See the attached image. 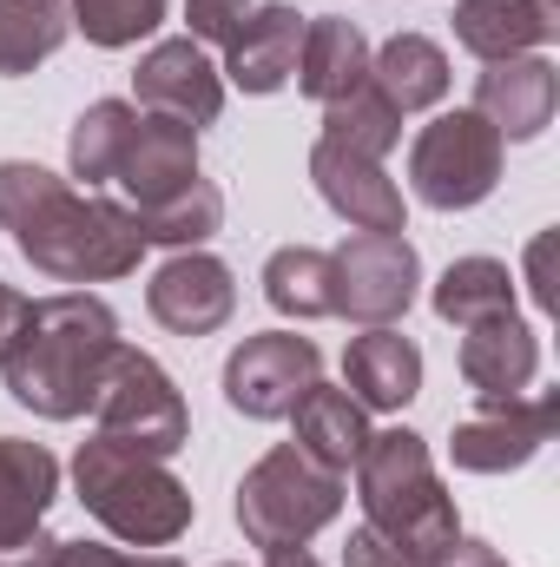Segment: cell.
Wrapping results in <instances>:
<instances>
[{"label":"cell","instance_id":"obj_8","mask_svg":"<svg viewBox=\"0 0 560 567\" xmlns=\"http://www.w3.org/2000/svg\"><path fill=\"white\" fill-rule=\"evenodd\" d=\"M323 383V357L310 337L297 330H265V337H245L225 363V403L251 423H283L310 390Z\"/></svg>","mask_w":560,"mask_h":567},{"label":"cell","instance_id":"obj_18","mask_svg":"<svg viewBox=\"0 0 560 567\" xmlns=\"http://www.w3.org/2000/svg\"><path fill=\"white\" fill-rule=\"evenodd\" d=\"M60 495V462L40 442L0 435V555L40 548V522Z\"/></svg>","mask_w":560,"mask_h":567},{"label":"cell","instance_id":"obj_23","mask_svg":"<svg viewBox=\"0 0 560 567\" xmlns=\"http://www.w3.org/2000/svg\"><path fill=\"white\" fill-rule=\"evenodd\" d=\"M370 86L396 106V113H422L448 93V53L428 33H396L383 53H370Z\"/></svg>","mask_w":560,"mask_h":567},{"label":"cell","instance_id":"obj_19","mask_svg":"<svg viewBox=\"0 0 560 567\" xmlns=\"http://www.w3.org/2000/svg\"><path fill=\"white\" fill-rule=\"evenodd\" d=\"M343 390L363 410H403L422 390V350L416 337H403L396 323H376L363 337H350L343 350Z\"/></svg>","mask_w":560,"mask_h":567},{"label":"cell","instance_id":"obj_29","mask_svg":"<svg viewBox=\"0 0 560 567\" xmlns=\"http://www.w3.org/2000/svg\"><path fill=\"white\" fill-rule=\"evenodd\" d=\"M323 140L356 145V152H370V158H390V152L403 145V113H396L376 86H363V93H350L343 106H323Z\"/></svg>","mask_w":560,"mask_h":567},{"label":"cell","instance_id":"obj_10","mask_svg":"<svg viewBox=\"0 0 560 567\" xmlns=\"http://www.w3.org/2000/svg\"><path fill=\"white\" fill-rule=\"evenodd\" d=\"M560 423V396L541 390V396H508V403H481L475 416L455 423V468L468 475H508V468H528L548 442H554Z\"/></svg>","mask_w":560,"mask_h":567},{"label":"cell","instance_id":"obj_7","mask_svg":"<svg viewBox=\"0 0 560 567\" xmlns=\"http://www.w3.org/2000/svg\"><path fill=\"white\" fill-rule=\"evenodd\" d=\"M93 416H100V435L106 442H126V449H145V455H178L185 435H191V416H185V396L178 383L165 377L158 357H145L133 343L113 350L106 377H100V396H93Z\"/></svg>","mask_w":560,"mask_h":567},{"label":"cell","instance_id":"obj_28","mask_svg":"<svg viewBox=\"0 0 560 567\" xmlns=\"http://www.w3.org/2000/svg\"><path fill=\"white\" fill-rule=\"evenodd\" d=\"M139 225L145 245H172V251H198L218 225H225V192L211 185V178H198L191 192H178L172 205H158V212H145L133 218Z\"/></svg>","mask_w":560,"mask_h":567},{"label":"cell","instance_id":"obj_11","mask_svg":"<svg viewBox=\"0 0 560 567\" xmlns=\"http://www.w3.org/2000/svg\"><path fill=\"white\" fill-rule=\"evenodd\" d=\"M205 172H198V133L185 120H165V113H139L133 140L113 165V185L126 192V218H145L158 205H172L178 192H191Z\"/></svg>","mask_w":560,"mask_h":567},{"label":"cell","instance_id":"obj_2","mask_svg":"<svg viewBox=\"0 0 560 567\" xmlns=\"http://www.w3.org/2000/svg\"><path fill=\"white\" fill-rule=\"evenodd\" d=\"M120 350V317L86 290L20 297L13 330L0 343V383L20 410L46 423H73L93 410L100 377Z\"/></svg>","mask_w":560,"mask_h":567},{"label":"cell","instance_id":"obj_21","mask_svg":"<svg viewBox=\"0 0 560 567\" xmlns=\"http://www.w3.org/2000/svg\"><path fill=\"white\" fill-rule=\"evenodd\" d=\"M370 86V40L356 20H310L303 27V53H297V93L317 106H343L350 93Z\"/></svg>","mask_w":560,"mask_h":567},{"label":"cell","instance_id":"obj_37","mask_svg":"<svg viewBox=\"0 0 560 567\" xmlns=\"http://www.w3.org/2000/svg\"><path fill=\"white\" fill-rule=\"evenodd\" d=\"M13 310H20V297H13V284H0V343H7V330H13Z\"/></svg>","mask_w":560,"mask_h":567},{"label":"cell","instance_id":"obj_25","mask_svg":"<svg viewBox=\"0 0 560 567\" xmlns=\"http://www.w3.org/2000/svg\"><path fill=\"white\" fill-rule=\"evenodd\" d=\"M73 33L66 0H0V80L46 66Z\"/></svg>","mask_w":560,"mask_h":567},{"label":"cell","instance_id":"obj_39","mask_svg":"<svg viewBox=\"0 0 560 567\" xmlns=\"http://www.w3.org/2000/svg\"><path fill=\"white\" fill-rule=\"evenodd\" d=\"M218 567H238V561H218Z\"/></svg>","mask_w":560,"mask_h":567},{"label":"cell","instance_id":"obj_30","mask_svg":"<svg viewBox=\"0 0 560 567\" xmlns=\"http://www.w3.org/2000/svg\"><path fill=\"white\" fill-rule=\"evenodd\" d=\"M66 13L93 47H133L165 20V0H73Z\"/></svg>","mask_w":560,"mask_h":567},{"label":"cell","instance_id":"obj_1","mask_svg":"<svg viewBox=\"0 0 560 567\" xmlns=\"http://www.w3.org/2000/svg\"><path fill=\"white\" fill-rule=\"evenodd\" d=\"M0 231L20 245V258L53 284H106L139 271L145 238L126 205L73 192L46 165L7 158L0 165Z\"/></svg>","mask_w":560,"mask_h":567},{"label":"cell","instance_id":"obj_12","mask_svg":"<svg viewBox=\"0 0 560 567\" xmlns=\"http://www.w3.org/2000/svg\"><path fill=\"white\" fill-rule=\"evenodd\" d=\"M145 310H152V323H165L172 337H211V330L231 323L238 284H231V271H225L211 251H178V258H165V265L152 271Z\"/></svg>","mask_w":560,"mask_h":567},{"label":"cell","instance_id":"obj_35","mask_svg":"<svg viewBox=\"0 0 560 567\" xmlns=\"http://www.w3.org/2000/svg\"><path fill=\"white\" fill-rule=\"evenodd\" d=\"M548 271H554V231H541V238L528 245V290H535L541 303H554V284H548Z\"/></svg>","mask_w":560,"mask_h":567},{"label":"cell","instance_id":"obj_32","mask_svg":"<svg viewBox=\"0 0 560 567\" xmlns=\"http://www.w3.org/2000/svg\"><path fill=\"white\" fill-rule=\"evenodd\" d=\"M251 7H258V0H185L191 40H198V47H205V40H211V47H225V40L245 27V13H251Z\"/></svg>","mask_w":560,"mask_h":567},{"label":"cell","instance_id":"obj_20","mask_svg":"<svg viewBox=\"0 0 560 567\" xmlns=\"http://www.w3.org/2000/svg\"><path fill=\"white\" fill-rule=\"evenodd\" d=\"M448 20H455V40L488 66V60L548 47L560 33V0H462Z\"/></svg>","mask_w":560,"mask_h":567},{"label":"cell","instance_id":"obj_15","mask_svg":"<svg viewBox=\"0 0 560 567\" xmlns=\"http://www.w3.org/2000/svg\"><path fill=\"white\" fill-rule=\"evenodd\" d=\"M560 106V73L541 53H515V60H488V73L475 80V113L501 133V140H535L554 126Z\"/></svg>","mask_w":560,"mask_h":567},{"label":"cell","instance_id":"obj_14","mask_svg":"<svg viewBox=\"0 0 560 567\" xmlns=\"http://www.w3.org/2000/svg\"><path fill=\"white\" fill-rule=\"evenodd\" d=\"M310 178H317L323 205H330L336 218H350L356 231H403V185L383 172V158H370V152H356V145L317 140Z\"/></svg>","mask_w":560,"mask_h":567},{"label":"cell","instance_id":"obj_16","mask_svg":"<svg viewBox=\"0 0 560 567\" xmlns=\"http://www.w3.org/2000/svg\"><path fill=\"white\" fill-rule=\"evenodd\" d=\"M303 13L290 7V0H265V7H251L245 13V27L225 40V73H231V86H245V93H278L297 80V53H303Z\"/></svg>","mask_w":560,"mask_h":567},{"label":"cell","instance_id":"obj_22","mask_svg":"<svg viewBox=\"0 0 560 567\" xmlns=\"http://www.w3.org/2000/svg\"><path fill=\"white\" fill-rule=\"evenodd\" d=\"M290 423H297V449H303L310 462L336 468V475H350L356 455H363V442L376 435V429H370V410H363L350 390H330V383H317V390L290 410Z\"/></svg>","mask_w":560,"mask_h":567},{"label":"cell","instance_id":"obj_34","mask_svg":"<svg viewBox=\"0 0 560 567\" xmlns=\"http://www.w3.org/2000/svg\"><path fill=\"white\" fill-rule=\"evenodd\" d=\"M422 567H508V555L501 548H488V542H468V535H455L435 561H422Z\"/></svg>","mask_w":560,"mask_h":567},{"label":"cell","instance_id":"obj_13","mask_svg":"<svg viewBox=\"0 0 560 567\" xmlns=\"http://www.w3.org/2000/svg\"><path fill=\"white\" fill-rule=\"evenodd\" d=\"M133 93H139L145 113L185 120L191 133L225 113V73L205 60L198 40H158L139 60V73H133Z\"/></svg>","mask_w":560,"mask_h":567},{"label":"cell","instance_id":"obj_6","mask_svg":"<svg viewBox=\"0 0 560 567\" xmlns=\"http://www.w3.org/2000/svg\"><path fill=\"white\" fill-rule=\"evenodd\" d=\"M501 152L508 140L468 106V113H442L428 120L409 145V192L428 212H468L501 185Z\"/></svg>","mask_w":560,"mask_h":567},{"label":"cell","instance_id":"obj_31","mask_svg":"<svg viewBox=\"0 0 560 567\" xmlns=\"http://www.w3.org/2000/svg\"><path fill=\"white\" fill-rule=\"evenodd\" d=\"M46 567H185L178 555H126V548H106V542H53Z\"/></svg>","mask_w":560,"mask_h":567},{"label":"cell","instance_id":"obj_36","mask_svg":"<svg viewBox=\"0 0 560 567\" xmlns=\"http://www.w3.org/2000/svg\"><path fill=\"white\" fill-rule=\"evenodd\" d=\"M265 567H323V561H317L310 548H271V555H265Z\"/></svg>","mask_w":560,"mask_h":567},{"label":"cell","instance_id":"obj_17","mask_svg":"<svg viewBox=\"0 0 560 567\" xmlns=\"http://www.w3.org/2000/svg\"><path fill=\"white\" fill-rule=\"evenodd\" d=\"M541 370V337L508 310V317H488L475 330H462V383L481 396V403H508L535 383Z\"/></svg>","mask_w":560,"mask_h":567},{"label":"cell","instance_id":"obj_38","mask_svg":"<svg viewBox=\"0 0 560 567\" xmlns=\"http://www.w3.org/2000/svg\"><path fill=\"white\" fill-rule=\"evenodd\" d=\"M46 548H53V542H40V548H27V555H0V567H46Z\"/></svg>","mask_w":560,"mask_h":567},{"label":"cell","instance_id":"obj_5","mask_svg":"<svg viewBox=\"0 0 560 567\" xmlns=\"http://www.w3.org/2000/svg\"><path fill=\"white\" fill-rule=\"evenodd\" d=\"M343 515V475L310 462L297 442H278L265 462H251V475L238 482V528L251 548H303L310 535H323Z\"/></svg>","mask_w":560,"mask_h":567},{"label":"cell","instance_id":"obj_9","mask_svg":"<svg viewBox=\"0 0 560 567\" xmlns=\"http://www.w3.org/2000/svg\"><path fill=\"white\" fill-rule=\"evenodd\" d=\"M330 265H336V317H350L363 330L396 323L416 303L422 258L403 231H356L330 251Z\"/></svg>","mask_w":560,"mask_h":567},{"label":"cell","instance_id":"obj_4","mask_svg":"<svg viewBox=\"0 0 560 567\" xmlns=\"http://www.w3.org/2000/svg\"><path fill=\"white\" fill-rule=\"evenodd\" d=\"M73 482H80V502L86 515L120 535L126 548H172L185 528H191V488L165 468V455H145L126 442H80L73 455Z\"/></svg>","mask_w":560,"mask_h":567},{"label":"cell","instance_id":"obj_24","mask_svg":"<svg viewBox=\"0 0 560 567\" xmlns=\"http://www.w3.org/2000/svg\"><path fill=\"white\" fill-rule=\"evenodd\" d=\"M265 297H271V310L297 317V323L336 317V265H330V251H317V245H283V251H271Z\"/></svg>","mask_w":560,"mask_h":567},{"label":"cell","instance_id":"obj_27","mask_svg":"<svg viewBox=\"0 0 560 567\" xmlns=\"http://www.w3.org/2000/svg\"><path fill=\"white\" fill-rule=\"evenodd\" d=\"M133 126H139V106H126V100H93V106L73 120V140H66L73 178L113 185V165H120V152L133 140Z\"/></svg>","mask_w":560,"mask_h":567},{"label":"cell","instance_id":"obj_26","mask_svg":"<svg viewBox=\"0 0 560 567\" xmlns=\"http://www.w3.org/2000/svg\"><path fill=\"white\" fill-rule=\"evenodd\" d=\"M508 310H515V271L501 258H462L435 284V317L455 330H475V323L508 317Z\"/></svg>","mask_w":560,"mask_h":567},{"label":"cell","instance_id":"obj_33","mask_svg":"<svg viewBox=\"0 0 560 567\" xmlns=\"http://www.w3.org/2000/svg\"><path fill=\"white\" fill-rule=\"evenodd\" d=\"M343 567H422V561H409L403 548H390L383 535L356 528V535H350V548H343Z\"/></svg>","mask_w":560,"mask_h":567},{"label":"cell","instance_id":"obj_3","mask_svg":"<svg viewBox=\"0 0 560 567\" xmlns=\"http://www.w3.org/2000/svg\"><path fill=\"white\" fill-rule=\"evenodd\" d=\"M356 495H363V528L383 535L390 548H403L409 561H435L462 522H455V495L442 488L428 442L416 429H383L363 442L356 455Z\"/></svg>","mask_w":560,"mask_h":567}]
</instances>
